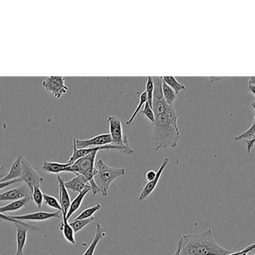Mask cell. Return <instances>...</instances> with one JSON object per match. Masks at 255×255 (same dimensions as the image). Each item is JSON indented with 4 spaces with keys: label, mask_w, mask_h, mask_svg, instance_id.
Returning a JSON list of instances; mask_svg holds the SVG:
<instances>
[{
    "label": "cell",
    "mask_w": 255,
    "mask_h": 255,
    "mask_svg": "<svg viewBox=\"0 0 255 255\" xmlns=\"http://www.w3.org/2000/svg\"><path fill=\"white\" fill-rule=\"evenodd\" d=\"M43 202H45L46 206L49 207V208L57 210L59 212H62L61 204L57 200L56 198L49 196V195L43 194Z\"/></svg>",
    "instance_id": "484cf974"
},
{
    "label": "cell",
    "mask_w": 255,
    "mask_h": 255,
    "mask_svg": "<svg viewBox=\"0 0 255 255\" xmlns=\"http://www.w3.org/2000/svg\"><path fill=\"white\" fill-rule=\"evenodd\" d=\"M162 91H163V97H164L166 103L169 106H175V100L178 98V95L163 81V83H162Z\"/></svg>",
    "instance_id": "7402d4cb"
},
{
    "label": "cell",
    "mask_w": 255,
    "mask_h": 255,
    "mask_svg": "<svg viewBox=\"0 0 255 255\" xmlns=\"http://www.w3.org/2000/svg\"><path fill=\"white\" fill-rule=\"evenodd\" d=\"M179 241L180 255H229L234 253L219 245L211 229L200 233L184 235Z\"/></svg>",
    "instance_id": "7a4b0ae2"
},
{
    "label": "cell",
    "mask_w": 255,
    "mask_h": 255,
    "mask_svg": "<svg viewBox=\"0 0 255 255\" xmlns=\"http://www.w3.org/2000/svg\"><path fill=\"white\" fill-rule=\"evenodd\" d=\"M64 76H52L45 78L41 82L42 87L56 98L60 99L67 94L68 87L65 84Z\"/></svg>",
    "instance_id": "8992f818"
},
{
    "label": "cell",
    "mask_w": 255,
    "mask_h": 255,
    "mask_svg": "<svg viewBox=\"0 0 255 255\" xmlns=\"http://www.w3.org/2000/svg\"><path fill=\"white\" fill-rule=\"evenodd\" d=\"M59 230L62 232L63 236L65 238L66 241L70 244L75 245L76 239H75V232L73 228L68 223L67 217L62 216V222L60 223Z\"/></svg>",
    "instance_id": "ac0fdd59"
},
{
    "label": "cell",
    "mask_w": 255,
    "mask_h": 255,
    "mask_svg": "<svg viewBox=\"0 0 255 255\" xmlns=\"http://www.w3.org/2000/svg\"><path fill=\"white\" fill-rule=\"evenodd\" d=\"M29 189L26 185H21L13 190H8L0 194V202L17 201L25 197H31Z\"/></svg>",
    "instance_id": "7c38bea8"
},
{
    "label": "cell",
    "mask_w": 255,
    "mask_h": 255,
    "mask_svg": "<svg viewBox=\"0 0 255 255\" xmlns=\"http://www.w3.org/2000/svg\"><path fill=\"white\" fill-rule=\"evenodd\" d=\"M248 255H255V254H250V255L248 254Z\"/></svg>",
    "instance_id": "ab89813d"
},
{
    "label": "cell",
    "mask_w": 255,
    "mask_h": 255,
    "mask_svg": "<svg viewBox=\"0 0 255 255\" xmlns=\"http://www.w3.org/2000/svg\"><path fill=\"white\" fill-rule=\"evenodd\" d=\"M249 90L255 95V85H249Z\"/></svg>",
    "instance_id": "74e56055"
},
{
    "label": "cell",
    "mask_w": 255,
    "mask_h": 255,
    "mask_svg": "<svg viewBox=\"0 0 255 255\" xmlns=\"http://www.w3.org/2000/svg\"><path fill=\"white\" fill-rule=\"evenodd\" d=\"M70 163H57V162H48L46 161L43 163L42 169L46 173L49 174H58L61 172H66L67 167L70 166Z\"/></svg>",
    "instance_id": "e0dca14e"
},
{
    "label": "cell",
    "mask_w": 255,
    "mask_h": 255,
    "mask_svg": "<svg viewBox=\"0 0 255 255\" xmlns=\"http://www.w3.org/2000/svg\"><path fill=\"white\" fill-rule=\"evenodd\" d=\"M180 253H181V243H180V241H178L176 250H175V253H174L173 255H180Z\"/></svg>",
    "instance_id": "d590c367"
},
{
    "label": "cell",
    "mask_w": 255,
    "mask_h": 255,
    "mask_svg": "<svg viewBox=\"0 0 255 255\" xmlns=\"http://www.w3.org/2000/svg\"><path fill=\"white\" fill-rule=\"evenodd\" d=\"M31 201V197H25L19 200L14 201L8 205L0 207V213L4 214V213L13 212V211H19L22 208H25Z\"/></svg>",
    "instance_id": "d6986e66"
},
{
    "label": "cell",
    "mask_w": 255,
    "mask_h": 255,
    "mask_svg": "<svg viewBox=\"0 0 255 255\" xmlns=\"http://www.w3.org/2000/svg\"><path fill=\"white\" fill-rule=\"evenodd\" d=\"M154 81L152 76H147L146 85H145V92L147 94V99L149 106L152 108L153 93H154Z\"/></svg>",
    "instance_id": "83f0119b"
},
{
    "label": "cell",
    "mask_w": 255,
    "mask_h": 255,
    "mask_svg": "<svg viewBox=\"0 0 255 255\" xmlns=\"http://www.w3.org/2000/svg\"><path fill=\"white\" fill-rule=\"evenodd\" d=\"M97 153L98 152L91 153V154L79 159L77 161L67 167L66 172H71L76 175H83L88 171L95 169V162Z\"/></svg>",
    "instance_id": "52a82bcc"
},
{
    "label": "cell",
    "mask_w": 255,
    "mask_h": 255,
    "mask_svg": "<svg viewBox=\"0 0 255 255\" xmlns=\"http://www.w3.org/2000/svg\"><path fill=\"white\" fill-rule=\"evenodd\" d=\"M251 253H255V250H253V251H252Z\"/></svg>",
    "instance_id": "f35d334b"
},
{
    "label": "cell",
    "mask_w": 255,
    "mask_h": 255,
    "mask_svg": "<svg viewBox=\"0 0 255 255\" xmlns=\"http://www.w3.org/2000/svg\"><path fill=\"white\" fill-rule=\"evenodd\" d=\"M61 212L59 211L55 213L37 212L25 214V215L10 216V217L18 221L26 220V221L40 222L52 220V219L61 218Z\"/></svg>",
    "instance_id": "8fae6325"
},
{
    "label": "cell",
    "mask_w": 255,
    "mask_h": 255,
    "mask_svg": "<svg viewBox=\"0 0 255 255\" xmlns=\"http://www.w3.org/2000/svg\"><path fill=\"white\" fill-rule=\"evenodd\" d=\"M169 160L168 157H165V158L163 159L160 168H159L158 170H157V175H156L155 178H154L153 181L147 183L145 187L142 189V191H141L139 196V202H144V200H145V199L154 192V190H155L156 187H157V184H158L159 181H160V177H161L165 168L169 164Z\"/></svg>",
    "instance_id": "30bf717a"
},
{
    "label": "cell",
    "mask_w": 255,
    "mask_h": 255,
    "mask_svg": "<svg viewBox=\"0 0 255 255\" xmlns=\"http://www.w3.org/2000/svg\"><path fill=\"white\" fill-rule=\"evenodd\" d=\"M102 208V205L100 204H97V205H94V206L91 207V208H88V209L82 211L74 220H87V219L91 218L93 216L100 211Z\"/></svg>",
    "instance_id": "d4e9b609"
},
{
    "label": "cell",
    "mask_w": 255,
    "mask_h": 255,
    "mask_svg": "<svg viewBox=\"0 0 255 255\" xmlns=\"http://www.w3.org/2000/svg\"><path fill=\"white\" fill-rule=\"evenodd\" d=\"M21 166H22L21 180L24 181L31 193L34 187H40V184L43 182V178L37 173V171L32 167L29 162L23 157L21 161Z\"/></svg>",
    "instance_id": "5b68a950"
},
{
    "label": "cell",
    "mask_w": 255,
    "mask_h": 255,
    "mask_svg": "<svg viewBox=\"0 0 255 255\" xmlns=\"http://www.w3.org/2000/svg\"><path fill=\"white\" fill-rule=\"evenodd\" d=\"M249 85H255V76H250L249 78Z\"/></svg>",
    "instance_id": "8d00e7d4"
},
{
    "label": "cell",
    "mask_w": 255,
    "mask_h": 255,
    "mask_svg": "<svg viewBox=\"0 0 255 255\" xmlns=\"http://www.w3.org/2000/svg\"><path fill=\"white\" fill-rule=\"evenodd\" d=\"M6 175H7V174H6L5 168H4V166H0V178H4Z\"/></svg>",
    "instance_id": "e575fe53"
},
{
    "label": "cell",
    "mask_w": 255,
    "mask_h": 255,
    "mask_svg": "<svg viewBox=\"0 0 255 255\" xmlns=\"http://www.w3.org/2000/svg\"><path fill=\"white\" fill-rule=\"evenodd\" d=\"M178 120L175 106H169L166 112L155 115L151 135L154 151L172 149L178 146L180 140Z\"/></svg>",
    "instance_id": "6da1fadb"
},
{
    "label": "cell",
    "mask_w": 255,
    "mask_h": 255,
    "mask_svg": "<svg viewBox=\"0 0 255 255\" xmlns=\"http://www.w3.org/2000/svg\"><path fill=\"white\" fill-rule=\"evenodd\" d=\"M156 175H157V172L153 170H150L147 172L145 176H146L147 181L150 182V181H153L155 178Z\"/></svg>",
    "instance_id": "836d02e7"
},
{
    "label": "cell",
    "mask_w": 255,
    "mask_h": 255,
    "mask_svg": "<svg viewBox=\"0 0 255 255\" xmlns=\"http://www.w3.org/2000/svg\"><path fill=\"white\" fill-rule=\"evenodd\" d=\"M141 113L151 123V125L154 124L155 121V115H154L152 108L148 104V101L144 105L143 109L141 110Z\"/></svg>",
    "instance_id": "f546056e"
},
{
    "label": "cell",
    "mask_w": 255,
    "mask_h": 255,
    "mask_svg": "<svg viewBox=\"0 0 255 255\" xmlns=\"http://www.w3.org/2000/svg\"><path fill=\"white\" fill-rule=\"evenodd\" d=\"M255 139V117L254 121L252 124L250 128H249L247 131L244 133H241L239 136L235 137V141H241L242 139H247V141L253 140Z\"/></svg>",
    "instance_id": "4316f807"
},
{
    "label": "cell",
    "mask_w": 255,
    "mask_h": 255,
    "mask_svg": "<svg viewBox=\"0 0 255 255\" xmlns=\"http://www.w3.org/2000/svg\"><path fill=\"white\" fill-rule=\"evenodd\" d=\"M162 79H163V82H164L168 86L170 87V88L176 93L177 95H178L181 91H184V90L186 89L185 85L178 82L176 78L174 77V76H162Z\"/></svg>",
    "instance_id": "44dd1931"
},
{
    "label": "cell",
    "mask_w": 255,
    "mask_h": 255,
    "mask_svg": "<svg viewBox=\"0 0 255 255\" xmlns=\"http://www.w3.org/2000/svg\"><path fill=\"white\" fill-rule=\"evenodd\" d=\"M95 220V217H93L91 218L87 219V220H74V221L71 222L70 225L73 228V231H74L75 234H76L83 230L85 228L89 226Z\"/></svg>",
    "instance_id": "cb8c5ba5"
},
{
    "label": "cell",
    "mask_w": 255,
    "mask_h": 255,
    "mask_svg": "<svg viewBox=\"0 0 255 255\" xmlns=\"http://www.w3.org/2000/svg\"><path fill=\"white\" fill-rule=\"evenodd\" d=\"M87 183L88 181L85 179V177L81 175H77L70 181L64 182V185L67 190H70L75 193H80L81 192L90 187V186L87 185Z\"/></svg>",
    "instance_id": "9a60e30c"
},
{
    "label": "cell",
    "mask_w": 255,
    "mask_h": 255,
    "mask_svg": "<svg viewBox=\"0 0 255 255\" xmlns=\"http://www.w3.org/2000/svg\"><path fill=\"white\" fill-rule=\"evenodd\" d=\"M20 181H22V180L16 179L13 180V181H7V182H0V190L8 187V186L11 185V184H14V183L20 182Z\"/></svg>",
    "instance_id": "d6a6232c"
},
{
    "label": "cell",
    "mask_w": 255,
    "mask_h": 255,
    "mask_svg": "<svg viewBox=\"0 0 255 255\" xmlns=\"http://www.w3.org/2000/svg\"><path fill=\"white\" fill-rule=\"evenodd\" d=\"M73 139L74 140L78 149L105 146V145H112V139L110 133L97 135L94 137L88 139H79L76 138H73Z\"/></svg>",
    "instance_id": "ba28073f"
},
{
    "label": "cell",
    "mask_w": 255,
    "mask_h": 255,
    "mask_svg": "<svg viewBox=\"0 0 255 255\" xmlns=\"http://www.w3.org/2000/svg\"><path fill=\"white\" fill-rule=\"evenodd\" d=\"M57 180L58 182V187H59V201L61 204V208H62V216L67 217V213L70 209V205H71V200H70V196L67 188L64 185V181L59 175L57 176Z\"/></svg>",
    "instance_id": "4fadbf2b"
},
{
    "label": "cell",
    "mask_w": 255,
    "mask_h": 255,
    "mask_svg": "<svg viewBox=\"0 0 255 255\" xmlns=\"http://www.w3.org/2000/svg\"><path fill=\"white\" fill-rule=\"evenodd\" d=\"M106 235H107V231H106V229H104L100 223H97L94 241L91 243L88 250H87L85 253L82 255H94V252H95L96 248H97L99 243H100V241H101L102 239H103L105 237H106Z\"/></svg>",
    "instance_id": "2e32d148"
},
{
    "label": "cell",
    "mask_w": 255,
    "mask_h": 255,
    "mask_svg": "<svg viewBox=\"0 0 255 255\" xmlns=\"http://www.w3.org/2000/svg\"><path fill=\"white\" fill-rule=\"evenodd\" d=\"M96 169L97 173L94 176V180L100 188L102 196L104 197L109 195V188L113 181L127 173L124 168L111 167L102 160H99Z\"/></svg>",
    "instance_id": "3957f363"
},
{
    "label": "cell",
    "mask_w": 255,
    "mask_h": 255,
    "mask_svg": "<svg viewBox=\"0 0 255 255\" xmlns=\"http://www.w3.org/2000/svg\"><path fill=\"white\" fill-rule=\"evenodd\" d=\"M0 221H7L13 223H17L20 222L18 221V220H13V219L10 218V216H6L4 214H1V213H0Z\"/></svg>",
    "instance_id": "1f68e13d"
},
{
    "label": "cell",
    "mask_w": 255,
    "mask_h": 255,
    "mask_svg": "<svg viewBox=\"0 0 255 255\" xmlns=\"http://www.w3.org/2000/svg\"><path fill=\"white\" fill-rule=\"evenodd\" d=\"M16 231V252L15 255H24V249L27 241V234L30 230H39L38 228L30 226L22 221L13 223Z\"/></svg>",
    "instance_id": "9c48e42d"
},
{
    "label": "cell",
    "mask_w": 255,
    "mask_h": 255,
    "mask_svg": "<svg viewBox=\"0 0 255 255\" xmlns=\"http://www.w3.org/2000/svg\"><path fill=\"white\" fill-rule=\"evenodd\" d=\"M31 199L34 201V204L37 205V208L40 209L43 203V193H42L40 187H34L31 193Z\"/></svg>",
    "instance_id": "f1b7e54d"
},
{
    "label": "cell",
    "mask_w": 255,
    "mask_h": 255,
    "mask_svg": "<svg viewBox=\"0 0 255 255\" xmlns=\"http://www.w3.org/2000/svg\"><path fill=\"white\" fill-rule=\"evenodd\" d=\"M106 123L109 125L110 135L112 139V145L120 147L130 146L127 134L124 133L122 121L116 115L106 117Z\"/></svg>",
    "instance_id": "277c9868"
},
{
    "label": "cell",
    "mask_w": 255,
    "mask_h": 255,
    "mask_svg": "<svg viewBox=\"0 0 255 255\" xmlns=\"http://www.w3.org/2000/svg\"><path fill=\"white\" fill-rule=\"evenodd\" d=\"M252 106H253V109H254L255 112V100L252 103ZM255 145V139H253V140L247 141V151H248V154H250L251 150L254 148Z\"/></svg>",
    "instance_id": "4dcf8cb0"
},
{
    "label": "cell",
    "mask_w": 255,
    "mask_h": 255,
    "mask_svg": "<svg viewBox=\"0 0 255 255\" xmlns=\"http://www.w3.org/2000/svg\"><path fill=\"white\" fill-rule=\"evenodd\" d=\"M147 101H148V99H147V94L145 91H143V92H142L140 95H139V103H138L136 109L133 111V114H132L130 118H129V119L127 121V123H126L127 126H130V124H132V122H133V120H134L135 118H136L137 114L139 113V112H141V110H142V106L145 105V103H146Z\"/></svg>",
    "instance_id": "603a6c76"
},
{
    "label": "cell",
    "mask_w": 255,
    "mask_h": 255,
    "mask_svg": "<svg viewBox=\"0 0 255 255\" xmlns=\"http://www.w3.org/2000/svg\"><path fill=\"white\" fill-rule=\"evenodd\" d=\"M22 156L19 155L15 159L13 163L10 166V171L8 173L0 180V182H7V181H13V180L21 179L22 175V166H21V161H22Z\"/></svg>",
    "instance_id": "5bb4252c"
},
{
    "label": "cell",
    "mask_w": 255,
    "mask_h": 255,
    "mask_svg": "<svg viewBox=\"0 0 255 255\" xmlns=\"http://www.w3.org/2000/svg\"><path fill=\"white\" fill-rule=\"evenodd\" d=\"M91 191V187H89L88 188L85 189L83 191L81 192L80 193L78 194L76 196V199L71 202L70 205V209H69L68 213H67V220L72 217L74 213H76L78 210L80 208L82 205V202H83L84 199H85L86 195L88 194L89 192Z\"/></svg>",
    "instance_id": "ffe728a7"
}]
</instances>
